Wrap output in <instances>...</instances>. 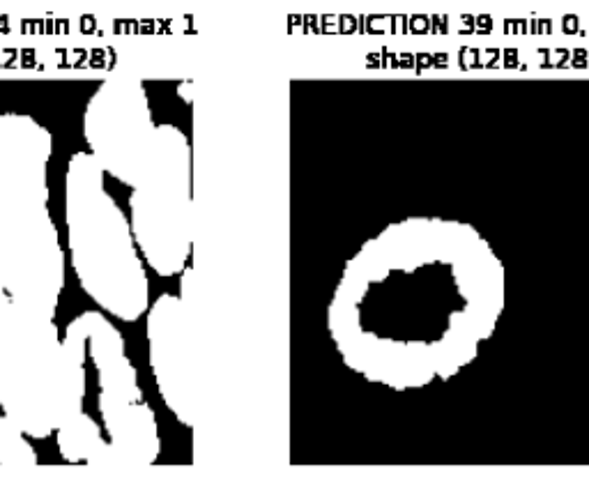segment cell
Wrapping results in <instances>:
<instances>
[{"label":"cell","instance_id":"1","mask_svg":"<svg viewBox=\"0 0 589 481\" xmlns=\"http://www.w3.org/2000/svg\"><path fill=\"white\" fill-rule=\"evenodd\" d=\"M504 265L477 228L408 217L366 240L327 309L341 360L369 383L422 389L472 364L504 309Z\"/></svg>","mask_w":589,"mask_h":481},{"label":"cell","instance_id":"2","mask_svg":"<svg viewBox=\"0 0 589 481\" xmlns=\"http://www.w3.org/2000/svg\"><path fill=\"white\" fill-rule=\"evenodd\" d=\"M93 152H74L65 173L67 251L79 286L99 311L136 323L150 307L148 267L129 217L104 187Z\"/></svg>","mask_w":589,"mask_h":481},{"label":"cell","instance_id":"3","mask_svg":"<svg viewBox=\"0 0 589 481\" xmlns=\"http://www.w3.org/2000/svg\"><path fill=\"white\" fill-rule=\"evenodd\" d=\"M86 364L56 320L17 304L0 309V412L30 440H47L83 410Z\"/></svg>","mask_w":589,"mask_h":481},{"label":"cell","instance_id":"4","mask_svg":"<svg viewBox=\"0 0 589 481\" xmlns=\"http://www.w3.org/2000/svg\"><path fill=\"white\" fill-rule=\"evenodd\" d=\"M129 226L143 261L159 277H175L194 249L191 143L180 127L157 125L150 166L129 194Z\"/></svg>","mask_w":589,"mask_h":481},{"label":"cell","instance_id":"5","mask_svg":"<svg viewBox=\"0 0 589 481\" xmlns=\"http://www.w3.org/2000/svg\"><path fill=\"white\" fill-rule=\"evenodd\" d=\"M0 284L12 304L56 318L65 249L49 203L0 196Z\"/></svg>","mask_w":589,"mask_h":481},{"label":"cell","instance_id":"6","mask_svg":"<svg viewBox=\"0 0 589 481\" xmlns=\"http://www.w3.org/2000/svg\"><path fill=\"white\" fill-rule=\"evenodd\" d=\"M83 139L104 173L129 189L139 185L157 143L143 81L118 74L99 83L83 111Z\"/></svg>","mask_w":589,"mask_h":481},{"label":"cell","instance_id":"7","mask_svg":"<svg viewBox=\"0 0 589 481\" xmlns=\"http://www.w3.org/2000/svg\"><path fill=\"white\" fill-rule=\"evenodd\" d=\"M148 362L157 392L182 426H194L196 334L194 304L159 295L148 311Z\"/></svg>","mask_w":589,"mask_h":481},{"label":"cell","instance_id":"8","mask_svg":"<svg viewBox=\"0 0 589 481\" xmlns=\"http://www.w3.org/2000/svg\"><path fill=\"white\" fill-rule=\"evenodd\" d=\"M53 136L26 113H0V196L49 203Z\"/></svg>","mask_w":589,"mask_h":481},{"label":"cell","instance_id":"9","mask_svg":"<svg viewBox=\"0 0 589 481\" xmlns=\"http://www.w3.org/2000/svg\"><path fill=\"white\" fill-rule=\"evenodd\" d=\"M109 433L106 468H143L159 456L157 417L145 399L97 403Z\"/></svg>","mask_w":589,"mask_h":481},{"label":"cell","instance_id":"10","mask_svg":"<svg viewBox=\"0 0 589 481\" xmlns=\"http://www.w3.org/2000/svg\"><path fill=\"white\" fill-rule=\"evenodd\" d=\"M58 454L67 463H86L106 468V456H109V440H104L102 429L88 412H76L74 417L56 431Z\"/></svg>","mask_w":589,"mask_h":481},{"label":"cell","instance_id":"11","mask_svg":"<svg viewBox=\"0 0 589 481\" xmlns=\"http://www.w3.org/2000/svg\"><path fill=\"white\" fill-rule=\"evenodd\" d=\"M40 463L37 449L28 435L14 426L10 419H0V465L7 468H33Z\"/></svg>","mask_w":589,"mask_h":481},{"label":"cell","instance_id":"12","mask_svg":"<svg viewBox=\"0 0 589 481\" xmlns=\"http://www.w3.org/2000/svg\"><path fill=\"white\" fill-rule=\"evenodd\" d=\"M178 95L185 99L187 104L194 102V81H182L178 86Z\"/></svg>","mask_w":589,"mask_h":481},{"label":"cell","instance_id":"13","mask_svg":"<svg viewBox=\"0 0 589 481\" xmlns=\"http://www.w3.org/2000/svg\"><path fill=\"white\" fill-rule=\"evenodd\" d=\"M7 304H10V297L5 295V288H3V284H0V309H5Z\"/></svg>","mask_w":589,"mask_h":481},{"label":"cell","instance_id":"14","mask_svg":"<svg viewBox=\"0 0 589 481\" xmlns=\"http://www.w3.org/2000/svg\"><path fill=\"white\" fill-rule=\"evenodd\" d=\"M0 419H3V412H0Z\"/></svg>","mask_w":589,"mask_h":481}]
</instances>
